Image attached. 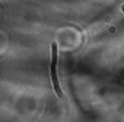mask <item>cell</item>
Wrapping results in <instances>:
<instances>
[{"instance_id": "cell-1", "label": "cell", "mask_w": 124, "mask_h": 122, "mask_svg": "<svg viewBox=\"0 0 124 122\" xmlns=\"http://www.w3.org/2000/svg\"><path fill=\"white\" fill-rule=\"evenodd\" d=\"M51 79H53V87L57 93L58 97H63V90L60 87V83H58V76H57V61H58V49H57V44L54 42L51 45Z\"/></svg>"}]
</instances>
